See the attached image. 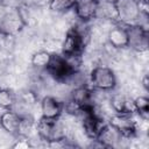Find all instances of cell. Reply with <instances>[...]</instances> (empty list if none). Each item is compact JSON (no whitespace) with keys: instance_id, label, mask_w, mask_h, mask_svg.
Returning a JSON list of instances; mask_svg holds the SVG:
<instances>
[{"instance_id":"cell-1","label":"cell","mask_w":149,"mask_h":149,"mask_svg":"<svg viewBox=\"0 0 149 149\" xmlns=\"http://www.w3.org/2000/svg\"><path fill=\"white\" fill-rule=\"evenodd\" d=\"M118 83L116 74L112 68L99 64L94 66L88 74V84L93 90L111 92L115 88Z\"/></svg>"},{"instance_id":"cell-2","label":"cell","mask_w":149,"mask_h":149,"mask_svg":"<svg viewBox=\"0 0 149 149\" xmlns=\"http://www.w3.org/2000/svg\"><path fill=\"white\" fill-rule=\"evenodd\" d=\"M36 134L40 140L47 143L68 136L66 127L59 119H47L42 116L36 121Z\"/></svg>"},{"instance_id":"cell-3","label":"cell","mask_w":149,"mask_h":149,"mask_svg":"<svg viewBox=\"0 0 149 149\" xmlns=\"http://www.w3.org/2000/svg\"><path fill=\"white\" fill-rule=\"evenodd\" d=\"M45 71L50 74L52 79L59 83H68L76 73L71 68L70 63L68 62L66 57L58 52L51 54V58Z\"/></svg>"},{"instance_id":"cell-4","label":"cell","mask_w":149,"mask_h":149,"mask_svg":"<svg viewBox=\"0 0 149 149\" xmlns=\"http://www.w3.org/2000/svg\"><path fill=\"white\" fill-rule=\"evenodd\" d=\"M90 38L85 37L73 28H70L61 43V51L64 56H83Z\"/></svg>"},{"instance_id":"cell-5","label":"cell","mask_w":149,"mask_h":149,"mask_svg":"<svg viewBox=\"0 0 149 149\" xmlns=\"http://www.w3.org/2000/svg\"><path fill=\"white\" fill-rule=\"evenodd\" d=\"M123 139H132L137 134V121L135 113H113L108 121Z\"/></svg>"},{"instance_id":"cell-6","label":"cell","mask_w":149,"mask_h":149,"mask_svg":"<svg viewBox=\"0 0 149 149\" xmlns=\"http://www.w3.org/2000/svg\"><path fill=\"white\" fill-rule=\"evenodd\" d=\"M116 10V22L129 26L137 22L140 9L137 0H114Z\"/></svg>"},{"instance_id":"cell-7","label":"cell","mask_w":149,"mask_h":149,"mask_svg":"<svg viewBox=\"0 0 149 149\" xmlns=\"http://www.w3.org/2000/svg\"><path fill=\"white\" fill-rule=\"evenodd\" d=\"M127 28V36H128V44L127 48L133 50L137 54L147 52L148 50V29L143 28L142 26L134 23L126 26Z\"/></svg>"},{"instance_id":"cell-8","label":"cell","mask_w":149,"mask_h":149,"mask_svg":"<svg viewBox=\"0 0 149 149\" xmlns=\"http://www.w3.org/2000/svg\"><path fill=\"white\" fill-rule=\"evenodd\" d=\"M23 27H26V24L16 8H9L8 12L0 16V30L5 33L15 36L23 29Z\"/></svg>"},{"instance_id":"cell-9","label":"cell","mask_w":149,"mask_h":149,"mask_svg":"<svg viewBox=\"0 0 149 149\" xmlns=\"http://www.w3.org/2000/svg\"><path fill=\"white\" fill-rule=\"evenodd\" d=\"M98 0H74L72 10L74 16L84 22H91L97 17Z\"/></svg>"},{"instance_id":"cell-10","label":"cell","mask_w":149,"mask_h":149,"mask_svg":"<svg viewBox=\"0 0 149 149\" xmlns=\"http://www.w3.org/2000/svg\"><path fill=\"white\" fill-rule=\"evenodd\" d=\"M40 109L41 116L47 119H59L62 113L64 112L63 102L52 95H45L42 98Z\"/></svg>"},{"instance_id":"cell-11","label":"cell","mask_w":149,"mask_h":149,"mask_svg":"<svg viewBox=\"0 0 149 149\" xmlns=\"http://www.w3.org/2000/svg\"><path fill=\"white\" fill-rule=\"evenodd\" d=\"M107 43L115 49L122 50L127 48L128 44V36H127V28L125 24L115 22L107 31Z\"/></svg>"},{"instance_id":"cell-12","label":"cell","mask_w":149,"mask_h":149,"mask_svg":"<svg viewBox=\"0 0 149 149\" xmlns=\"http://www.w3.org/2000/svg\"><path fill=\"white\" fill-rule=\"evenodd\" d=\"M95 140H98L105 148H112L119 146L123 137L109 122H105Z\"/></svg>"},{"instance_id":"cell-13","label":"cell","mask_w":149,"mask_h":149,"mask_svg":"<svg viewBox=\"0 0 149 149\" xmlns=\"http://www.w3.org/2000/svg\"><path fill=\"white\" fill-rule=\"evenodd\" d=\"M20 121H21V115L13 109H3V112L0 114V127L9 135L13 136L19 135Z\"/></svg>"},{"instance_id":"cell-14","label":"cell","mask_w":149,"mask_h":149,"mask_svg":"<svg viewBox=\"0 0 149 149\" xmlns=\"http://www.w3.org/2000/svg\"><path fill=\"white\" fill-rule=\"evenodd\" d=\"M108 101L113 113H134L133 98L126 93H113Z\"/></svg>"},{"instance_id":"cell-15","label":"cell","mask_w":149,"mask_h":149,"mask_svg":"<svg viewBox=\"0 0 149 149\" xmlns=\"http://www.w3.org/2000/svg\"><path fill=\"white\" fill-rule=\"evenodd\" d=\"M95 19L116 22V10L114 0H98Z\"/></svg>"},{"instance_id":"cell-16","label":"cell","mask_w":149,"mask_h":149,"mask_svg":"<svg viewBox=\"0 0 149 149\" xmlns=\"http://www.w3.org/2000/svg\"><path fill=\"white\" fill-rule=\"evenodd\" d=\"M51 58V52L48 50H38L31 56V65L38 71H43L47 69Z\"/></svg>"},{"instance_id":"cell-17","label":"cell","mask_w":149,"mask_h":149,"mask_svg":"<svg viewBox=\"0 0 149 149\" xmlns=\"http://www.w3.org/2000/svg\"><path fill=\"white\" fill-rule=\"evenodd\" d=\"M134 104V113L137 114L140 118L148 120L149 118V99L146 95H139L133 98Z\"/></svg>"},{"instance_id":"cell-18","label":"cell","mask_w":149,"mask_h":149,"mask_svg":"<svg viewBox=\"0 0 149 149\" xmlns=\"http://www.w3.org/2000/svg\"><path fill=\"white\" fill-rule=\"evenodd\" d=\"M16 97L8 88H0V108L12 109L15 104Z\"/></svg>"},{"instance_id":"cell-19","label":"cell","mask_w":149,"mask_h":149,"mask_svg":"<svg viewBox=\"0 0 149 149\" xmlns=\"http://www.w3.org/2000/svg\"><path fill=\"white\" fill-rule=\"evenodd\" d=\"M74 0H49V8L55 13H66L73 7Z\"/></svg>"},{"instance_id":"cell-20","label":"cell","mask_w":149,"mask_h":149,"mask_svg":"<svg viewBox=\"0 0 149 149\" xmlns=\"http://www.w3.org/2000/svg\"><path fill=\"white\" fill-rule=\"evenodd\" d=\"M14 45H15V36L0 30V51L9 52L14 49Z\"/></svg>"},{"instance_id":"cell-21","label":"cell","mask_w":149,"mask_h":149,"mask_svg":"<svg viewBox=\"0 0 149 149\" xmlns=\"http://www.w3.org/2000/svg\"><path fill=\"white\" fill-rule=\"evenodd\" d=\"M141 85L144 88V91H148V88H149V78H148L147 73H144L143 77L141 78Z\"/></svg>"},{"instance_id":"cell-22","label":"cell","mask_w":149,"mask_h":149,"mask_svg":"<svg viewBox=\"0 0 149 149\" xmlns=\"http://www.w3.org/2000/svg\"><path fill=\"white\" fill-rule=\"evenodd\" d=\"M0 88H1V87H0Z\"/></svg>"}]
</instances>
